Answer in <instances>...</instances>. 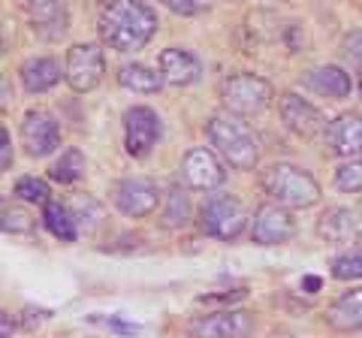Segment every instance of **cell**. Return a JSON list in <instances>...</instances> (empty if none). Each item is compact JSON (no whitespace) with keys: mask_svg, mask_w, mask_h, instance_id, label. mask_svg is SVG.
Masks as SVG:
<instances>
[{"mask_svg":"<svg viewBox=\"0 0 362 338\" xmlns=\"http://www.w3.org/2000/svg\"><path fill=\"white\" fill-rule=\"evenodd\" d=\"M263 190L272 197V202L284 209H311L320 199V185L305 173V169L293 163H272L259 175Z\"/></svg>","mask_w":362,"mask_h":338,"instance_id":"3957f363","label":"cell"},{"mask_svg":"<svg viewBox=\"0 0 362 338\" xmlns=\"http://www.w3.org/2000/svg\"><path fill=\"white\" fill-rule=\"evenodd\" d=\"M332 275L338 281H356V278H362V247H354V251L335 257V260H332Z\"/></svg>","mask_w":362,"mask_h":338,"instance_id":"4316f807","label":"cell"},{"mask_svg":"<svg viewBox=\"0 0 362 338\" xmlns=\"http://www.w3.org/2000/svg\"><path fill=\"white\" fill-rule=\"evenodd\" d=\"M42 221H45V227H49V233L54 235V239H61V242H76V218H73L70 206L49 199V202L42 206Z\"/></svg>","mask_w":362,"mask_h":338,"instance_id":"44dd1931","label":"cell"},{"mask_svg":"<svg viewBox=\"0 0 362 338\" xmlns=\"http://www.w3.org/2000/svg\"><path fill=\"white\" fill-rule=\"evenodd\" d=\"M160 115L148 106H133L124 112V145L133 157H145L151 154V148L160 139Z\"/></svg>","mask_w":362,"mask_h":338,"instance_id":"9c48e42d","label":"cell"},{"mask_svg":"<svg viewBox=\"0 0 362 338\" xmlns=\"http://www.w3.org/2000/svg\"><path fill=\"white\" fill-rule=\"evenodd\" d=\"M202 73V64L187 49H163L160 52V78L175 88L194 85Z\"/></svg>","mask_w":362,"mask_h":338,"instance_id":"e0dca14e","label":"cell"},{"mask_svg":"<svg viewBox=\"0 0 362 338\" xmlns=\"http://www.w3.org/2000/svg\"><path fill=\"white\" fill-rule=\"evenodd\" d=\"M13 332H16L13 317H9L6 311H0V338H13Z\"/></svg>","mask_w":362,"mask_h":338,"instance_id":"d6a6232c","label":"cell"},{"mask_svg":"<svg viewBox=\"0 0 362 338\" xmlns=\"http://www.w3.org/2000/svg\"><path fill=\"white\" fill-rule=\"evenodd\" d=\"M100 40L109 49L121 54L145 49V42L154 37L157 16L145 0H109L100 13Z\"/></svg>","mask_w":362,"mask_h":338,"instance_id":"6da1fadb","label":"cell"},{"mask_svg":"<svg viewBox=\"0 0 362 338\" xmlns=\"http://www.w3.org/2000/svg\"><path fill=\"white\" fill-rule=\"evenodd\" d=\"M103 73H106V61H103V52L94 42H78L66 52V64H64V78L70 82L73 91L78 94H88L103 82Z\"/></svg>","mask_w":362,"mask_h":338,"instance_id":"8992f818","label":"cell"},{"mask_svg":"<svg viewBox=\"0 0 362 338\" xmlns=\"http://www.w3.org/2000/svg\"><path fill=\"white\" fill-rule=\"evenodd\" d=\"M293 233H296V223H293L290 211L278 202L259 206L251 221V239L257 245H284L293 239Z\"/></svg>","mask_w":362,"mask_h":338,"instance_id":"30bf717a","label":"cell"},{"mask_svg":"<svg viewBox=\"0 0 362 338\" xmlns=\"http://www.w3.org/2000/svg\"><path fill=\"white\" fill-rule=\"evenodd\" d=\"M0 230L4 233H33V218L21 206L0 199Z\"/></svg>","mask_w":362,"mask_h":338,"instance_id":"484cf974","label":"cell"},{"mask_svg":"<svg viewBox=\"0 0 362 338\" xmlns=\"http://www.w3.org/2000/svg\"><path fill=\"white\" fill-rule=\"evenodd\" d=\"M317 235H320L326 245H350L362 235V218L354 209L332 206L317 218Z\"/></svg>","mask_w":362,"mask_h":338,"instance_id":"5bb4252c","label":"cell"},{"mask_svg":"<svg viewBox=\"0 0 362 338\" xmlns=\"http://www.w3.org/2000/svg\"><path fill=\"white\" fill-rule=\"evenodd\" d=\"M49 175L54 178V182H61V185H73V182H78V178L85 175V157H82V151H76V148L64 151V154H61V161H54V163H52Z\"/></svg>","mask_w":362,"mask_h":338,"instance_id":"cb8c5ba5","label":"cell"},{"mask_svg":"<svg viewBox=\"0 0 362 338\" xmlns=\"http://www.w3.org/2000/svg\"><path fill=\"white\" fill-rule=\"evenodd\" d=\"M206 136L214 151L235 169H254L259 161V139L239 115H214L206 124Z\"/></svg>","mask_w":362,"mask_h":338,"instance_id":"7a4b0ae2","label":"cell"},{"mask_svg":"<svg viewBox=\"0 0 362 338\" xmlns=\"http://www.w3.org/2000/svg\"><path fill=\"white\" fill-rule=\"evenodd\" d=\"M326 323L341 332H362V287L341 293L326 311Z\"/></svg>","mask_w":362,"mask_h":338,"instance_id":"ac0fdd59","label":"cell"},{"mask_svg":"<svg viewBox=\"0 0 362 338\" xmlns=\"http://www.w3.org/2000/svg\"><path fill=\"white\" fill-rule=\"evenodd\" d=\"M9 103H13V85L0 76V109H6Z\"/></svg>","mask_w":362,"mask_h":338,"instance_id":"836d02e7","label":"cell"},{"mask_svg":"<svg viewBox=\"0 0 362 338\" xmlns=\"http://www.w3.org/2000/svg\"><path fill=\"white\" fill-rule=\"evenodd\" d=\"M254 332V317L242 308H221L199 314L187 323L190 338H247Z\"/></svg>","mask_w":362,"mask_h":338,"instance_id":"52a82bcc","label":"cell"},{"mask_svg":"<svg viewBox=\"0 0 362 338\" xmlns=\"http://www.w3.org/2000/svg\"><path fill=\"white\" fill-rule=\"evenodd\" d=\"M326 145L338 157H359L362 154V115L344 112L326 127Z\"/></svg>","mask_w":362,"mask_h":338,"instance_id":"9a60e30c","label":"cell"},{"mask_svg":"<svg viewBox=\"0 0 362 338\" xmlns=\"http://www.w3.org/2000/svg\"><path fill=\"white\" fill-rule=\"evenodd\" d=\"M245 223H247V211L242 202L233 197L214 194L199 206V230L211 235V239H221V242L239 239Z\"/></svg>","mask_w":362,"mask_h":338,"instance_id":"5b68a950","label":"cell"},{"mask_svg":"<svg viewBox=\"0 0 362 338\" xmlns=\"http://www.w3.org/2000/svg\"><path fill=\"white\" fill-rule=\"evenodd\" d=\"M278 106H281V118H284V124L296 133V136L311 139V136H317V133H326V127H329L320 109H317L314 103H308L305 97L293 94V91L281 94Z\"/></svg>","mask_w":362,"mask_h":338,"instance_id":"7c38bea8","label":"cell"},{"mask_svg":"<svg viewBox=\"0 0 362 338\" xmlns=\"http://www.w3.org/2000/svg\"><path fill=\"white\" fill-rule=\"evenodd\" d=\"M245 299V290H233V293H211V296H199V305H214V302H223V305H233V302Z\"/></svg>","mask_w":362,"mask_h":338,"instance_id":"4dcf8cb0","label":"cell"},{"mask_svg":"<svg viewBox=\"0 0 362 338\" xmlns=\"http://www.w3.org/2000/svg\"><path fill=\"white\" fill-rule=\"evenodd\" d=\"M221 103L230 115H259L272 103V85L254 73H235L221 82Z\"/></svg>","mask_w":362,"mask_h":338,"instance_id":"277c9868","label":"cell"},{"mask_svg":"<svg viewBox=\"0 0 362 338\" xmlns=\"http://www.w3.org/2000/svg\"><path fill=\"white\" fill-rule=\"evenodd\" d=\"M272 338H293L290 332H272Z\"/></svg>","mask_w":362,"mask_h":338,"instance_id":"e575fe53","label":"cell"},{"mask_svg":"<svg viewBox=\"0 0 362 338\" xmlns=\"http://www.w3.org/2000/svg\"><path fill=\"white\" fill-rule=\"evenodd\" d=\"M13 166V142H9L6 127H0V173Z\"/></svg>","mask_w":362,"mask_h":338,"instance_id":"1f68e13d","label":"cell"},{"mask_svg":"<svg viewBox=\"0 0 362 338\" xmlns=\"http://www.w3.org/2000/svg\"><path fill=\"white\" fill-rule=\"evenodd\" d=\"M18 76L28 94H45L61 82V64L54 58H30L21 64Z\"/></svg>","mask_w":362,"mask_h":338,"instance_id":"d6986e66","label":"cell"},{"mask_svg":"<svg viewBox=\"0 0 362 338\" xmlns=\"http://www.w3.org/2000/svg\"><path fill=\"white\" fill-rule=\"evenodd\" d=\"M118 82L124 88H130V91L154 94V91H160L163 78H160V73L151 70V66H145V64H124L118 70Z\"/></svg>","mask_w":362,"mask_h":338,"instance_id":"7402d4cb","label":"cell"},{"mask_svg":"<svg viewBox=\"0 0 362 338\" xmlns=\"http://www.w3.org/2000/svg\"><path fill=\"white\" fill-rule=\"evenodd\" d=\"M160 4L178 16H199L211 6V0H160Z\"/></svg>","mask_w":362,"mask_h":338,"instance_id":"f1b7e54d","label":"cell"},{"mask_svg":"<svg viewBox=\"0 0 362 338\" xmlns=\"http://www.w3.org/2000/svg\"><path fill=\"white\" fill-rule=\"evenodd\" d=\"M181 178L194 190H214L223 185V166L209 148H190L181 161Z\"/></svg>","mask_w":362,"mask_h":338,"instance_id":"4fadbf2b","label":"cell"},{"mask_svg":"<svg viewBox=\"0 0 362 338\" xmlns=\"http://www.w3.org/2000/svg\"><path fill=\"white\" fill-rule=\"evenodd\" d=\"M187 221H190V199H187V194L181 187H169V194L163 199L160 223L166 230H181V227H187Z\"/></svg>","mask_w":362,"mask_h":338,"instance_id":"603a6c76","label":"cell"},{"mask_svg":"<svg viewBox=\"0 0 362 338\" xmlns=\"http://www.w3.org/2000/svg\"><path fill=\"white\" fill-rule=\"evenodd\" d=\"M0 54H4V40H0Z\"/></svg>","mask_w":362,"mask_h":338,"instance_id":"d590c367","label":"cell"},{"mask_svg":"<svg viewBox=\"0 0 362 338\" xmlns=\"http://www.w3.org/2000/svg\"><path fill=\"white\" fill-rule=\"evenodd\" d=\"M302 82L308 85L311 91L332 97V100H344V97H350V91H354V82H350V76L341 70V66H317V70H311Z\"/></svg>","mask_w":362,"mask_h":338,"instance_id":"ffe728a7","label":"cell"},{"mask_svg":"<svg viewBox=\"0 0 362 338\" xmlns=\"http://www.w3.org/2000/svg\"><path fill=\"white\" fill-rule=\"evenodd\" d=\"M359 94H362V82H359Z\"/></svg>","mask_w":362,"mask_h":338,"instance_id":"8d00e7d4","label":"cell"},{"mask_svg":"<svg viewBox=\"0 0 362 338\" xmlns=\"http://www.w3.org/2000/svg\"><path fill=\"white\" fill-rule=\"evenodd\" d=\"M21 142L30 157H45L61 145V127L45 109H30L21 121Z\"/></svg>","mask_w":362,"mask_h":338,"instance_id":"8fae6325","label":"cell"},{"mask_svg":"<svg viewBox=\"0 0 362 338\" xmlns=\"http://www.w3.org/2000/svg\"><path fill=\"white\" fill-rule=\"evenodd\" d=\"M112 202L121 215L127 218H148L151 211L160 202V190L151 178L133 175V178H121V182L112 187Z\"/></svg>","mask_w":362,"mask_h":338,"instance_id":"ba28073f","label":"cell"},{"mask_svg":"<svg viewBox=\"0 0 362 338\" xmlns=\"http://www.w3.org/2000/svg\"><path fill=\"white\" fill-rule=\"evenodd\" d=\"M344 58L362 70V30H354L344 37Z\"/></svg>","mask_w":362,"mask_h":338,"instance_id":"f546056e","label":"cell"},{"mask_svg":"<svg viewBox=\"0 0 362 338\" xmlns=\"http://www.w3.org/2000/svg\"><path fill=\"white\" fill-rule=\"evenodd\" d=\"M30 28L42 40H61L66 28H70V16H66L64 0H37L30 6Z\"/></svg>","mask_w":362,"mask_h":338,"instance_id":"2e32d148","label":"cell"},{"mask_svg":"<svg viewBox=\"0 0 362 338\" xmlns=\"http://www.w3.org/2000/svg\"><path fill=\"white\" fill-rule=\"evenodd\" d=\"M16 197L25 202H40V206H45V202H49V185L33 175H25L16 182Z\"/></svg>","mask_w":362,"mask_h":338,"instance_id":"83f0119b","label":"cell"},{"mask_svg":"<svg viewBox=\"0 0 362 338\" xmlns=\"http://www.w3.org/2000/svg\"><path fill=\"white\" fill-rule=\"evenodd\" d=\"M335 187L344 194H362V154L347 157V163L335 169Z\"/></svg>","mask_w":362,"mask_h":338,"instance_id":"d4e9b609","label":"cell"}]
</instances>
